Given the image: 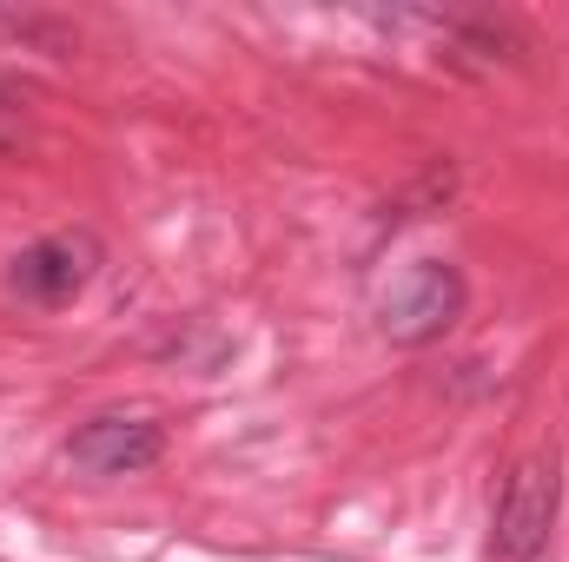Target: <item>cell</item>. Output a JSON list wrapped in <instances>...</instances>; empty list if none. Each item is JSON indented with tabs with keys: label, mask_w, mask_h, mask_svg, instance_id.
I'll return each mask as SVG.
<instances>
[{
	"label": "cell",
	"mask_w": 569,
	"mask_h": 562,
	"mask_svg": "<svg viewBox=\"0 0 569 562\" xmlns=\"http://www.w3.org/2000/svg\"><path fill=\"white\" fill-rule=\"evenodd\" d=\"M13 113H20V80L0 73V152H7V140H13Z\"/></svg>",
	"instance_id": "obj_5"
},
{
	"label": "cell",
	"mask_w": 569,
	"mask_h": 562,
	"mask_svg": "<svg viewBox=\"0 0 569 562\" xmlns=\"http://www.w3.org/2000/svg\"><path fill=\"white\" fill-rule=\"evenodd\" d=\"M100 265H107V245H100L87 225L47 232V239L20 245V252L7 259V291L27 298V304H40V311H53V304H73L87 284L100 279Z\"/></svg>",
	"instance_id": "obj_3"
},
{
	"label": "cell",
	"mask_w": 569,
	"mask_h": 562,
	"mask_svg": "<svg viewBox=\"0 0 569 562\" xmlns=\"http://www.w3.org/2000/svg\"><path fill=\"white\" fill-rule=\"evenodd\" d=\"M159 456H166V430L152 418H127V411L87 418L67 436V463L80 476H140Z\"/></svg>",
	"instance_id": "obj_4"
},
{
	"label": "cell",
	"mask_w": 569,
	"mask_h": 562,
	"mask_svg": "<svg viewBox=\"0 0 569 562\" xmlns=\"http://www.w3.org/2000/svg\"><path fill=\"white\" fill-rule=\"evenodd\" d=\"M463 304H470V284L450 259H411L378 284L371 318L391 344H437L463 318Z\"/></svg>",
	"instance_id": "obj_1"
},
{
	"label": "cell",
	"mask_w": 569,
	"mask_h": 562,
	"mask_svg": "<svg viewBox=\"0 0 569 562\" xmlns=\"http://www.w3.org/2000/svg\"><path fill=\"white\" fill-rule=\"evenodd\" d=\"M557 503H563L557 463H550V456H523V463L503 476V496H497V516H490V556L497 562H537L550 550Z\"/></svg>",
	"instance_id": "obj_2"
}]
</instances>
